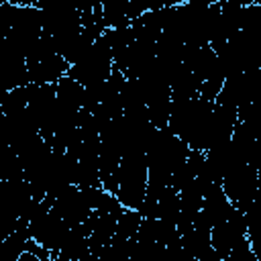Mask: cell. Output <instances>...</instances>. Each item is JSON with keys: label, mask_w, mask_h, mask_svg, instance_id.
<instances>
[{"label": "cell", "mask_w": 261, "mask_h": 261, "mask_svg": "<svg viewBox=\"0 0 261 261\" xmlns=\"http://www.w3.org/2000/svg\"><path fill=\"white\" fill-rule=\"evenodd\" d=\"M69 63L61 55H51L43 61L27 65L29 73V84L33 86H47V84H57L61 77L67 75Z\"/></svg>", "instance_id": "6da1fadb"}, {"label": "cell", "mask_w": 261, "mask_h": 261, "mask_svg": "<svg viewBox=\"0 0 261 261\" xmlns=\"http://www.w3.org/2000/svg\"><path fill=\"white\" fill-rule=\"evenodd\" d=\"M55 98H57V102H61V104H65V106H69V108H75V110H80L82 108V104H84V86L82 84H77L75 80H71L69 75H65V77H61L57 84H55Z\"/></svg>", "instance_id": "7a4b0ae2"}, {"label": "cell", "mask_w": 261, "mask_h": 261, "mask_svg": "<svg viewBox=\"0 0 261 261\" xmlns=\"http://www.w3.org/2000/svg\"><path fill=\"white\" fill-rule=\"evenodd\" d=\"M102 20L106 29H124L130 27V18L126 16V0H110L102 2Z\"/></svg>", "instance_id": "3957f363"}, {"label": "cell", "mask_w": 261, "mask_h": 261, "mask_svg": "<svg viewBox=\"0 0 261 261\" xmlns=\"http://www.w3.org/2000/svg\"><path fill=\"white\" fill-rule=\"evenodd\" d=\"M0 102H2V112L4 114H16L22 112L29 104V88H16L10 92H0Z\"/></svg>", "instance_id": "277c9868"}, {"label": "cell", "mask_w": 261, "mask_h": 261, "mask_svg": "<svg viewBox=\"0 0 261 261\" xmlns=\"http://www.w3.org/2000/svg\"><path fill=\"white\" fill-rule=\"evenodd\" d=\"M141 214L137 210H122V214L116 218V234L122 239H133L141 226Z\"/></svg>", "instance_id": "5b68a950"}, {"label": "cell", "mask_w": 261, "mask_h": 261, "mask_svg": "<svg viewBox=\"0 0 261 261\" xmlns=\"http://www.w3.org/2000/svg\"><path fill=\"white\" fill-rule=\"evenodd\" d=\"M16 261H41V259H39V257H35L33 253H29V251H24V253H22V255H20V257H18Z\"/></svg>", "instance_id": "8992f818"}]
</instances>
